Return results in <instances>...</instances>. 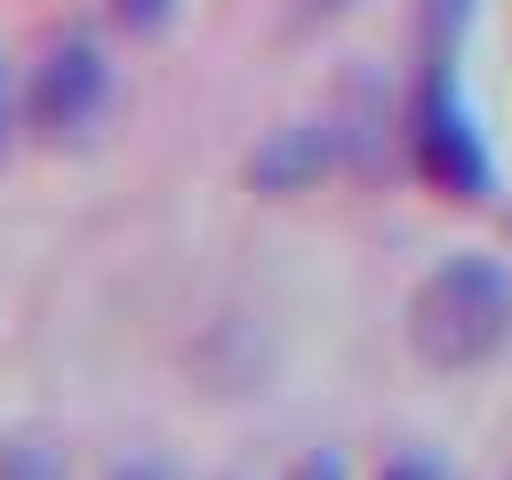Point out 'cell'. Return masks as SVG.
I'll use <instances>...</instances> for the list:
<instances>
[{
    "label": "cell",
    "mask_w": 512,
    "mask_h": 480,
    "mask_svg": "<svg viewBox=\"0 0 512 480\" xmlns=\"http://www.w3.org/2000/svg\"><path fill=\"white\" fill-rule=\"evenodd\" d=\"M0 480H64V472H56V456L40 440H8L0 448Z\"/></svg>",
    "instance_id": "obj_5"
},
{
    "label": "cell",
    "mask_w": 512,
    "mask_h": 480,
    "mask_svg": "<svg viewBox=\"0 0 512 480\" xmlns=\"http://www.w3.org/2000/svg\"><path fill=\"white\" fill-rule=\"evenodd\" d=\"M336 160H344V128H336V120H288V128H272V136L256 144V160H248V184L280 200V192H304V184H320Z\"/></svg>",
    "instance_id": "obj_3"
},
{
    "label": "cell",
    "mask_w": 512,
    "mask_h": 480,
    "mask_svg": "<svg viewBox=\"0 0 512 480\" xmlns=\"http://www.w3.org/2000/svg\"><path fill=\"white\" fill-rule=\"evenodd\" d=\"M376 480H448V472H440L432 456H392V464H384Z\"/></svg>",
    "instance_id": "obj_7"
},
{
    "label": "cell",
    "mask_w": 512,
    "mask_h": 480,
    "mask_svg": "<svg viewBox=\"0 0 512 480\" xmlns=\"http://www.w3.org/2000/svg\"><path fill=\"white\" fill-rule=\"evenodd\" d=\"M288 480H344V456H336V448H312V456H296Z\"/></svg>",
    "instance_id": "obj_6"
},
{
    "label": "cell",
    "mask_w": 512,
    "mask_h": 480,
    "mask_svg": "<svg viewBox=\"0 0 512 480\" xmlns=\"http://www.w3.org/2000/svg\"><path fill=\"white\" fill-rule=\"evenodd\" d=\"M24 120V104H16V88H8V64H0V144H8V128Z\"/></svg>",
    "instance_id": "obj_9"
},
{
    "label": "cell",
    "mask_w": 512,
    "mask_h": 480,
    "mask_svg": "<svg viewBox=\"0 0 512 480\" xmlns=\"http://www.w3.org/2000/svg\"><path fill=\"white\" fill-rule=\"evenodd\" d=\"M104 480H176V472H168V464H152V456H128V464H112Z\"/></svg>",
    "instance_id": "obj_8"
},
{
    "label": "cell",
    "mask_w": 512,
    "mask_h": 480,
    "mask_svg": "<svg viewBox=\"0 0 512 480\" xmlns=\"http://www.w3.org/2000/svg\"><path fill=\"white\" fill-rule=\"evenodd\" d=\"M16 104H24V128L40 144H80L104 120V104H112V56H104V40L96 32H56L24 64Z\"/></svg>",
    "instance_id": "obj_2"
},
{
    "label": "cell",
    "mask_w": 512,
    "mask_h": 480,
    "mask_svg": "<svg viewBox=\"0 0 512 480\" xmlns=\"http://www.w3.org/2000/svg\"><path fill=\"white\" fill-rule=\"evenodd\" d=\"M176 8H184V0H112V24H120L128 40H152V32L176 24Z\"/></svg>",
    "instance_id": "obj_4"
},
{
    "label": "cell",
    "mask_w": 512,
    "mask_h": 480,
    "mask_svg": "<svg viewBox=\"0 0 512 480\" xmlns=\"http://www.w3.org/2000/svg\"><path fill=\"white\" fill-rule=\"evenodd\" d=\"M408 352L440 376L488 368L512 344V264L488 248H448L440 264H424V280L408 288Z\"/></svg>",
    "instance_id": "obj_1"
}]
</instances>
